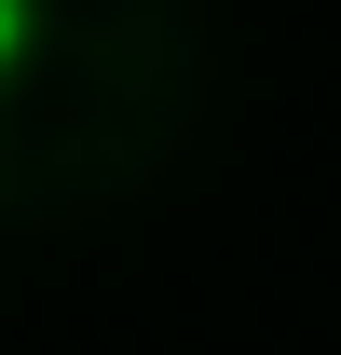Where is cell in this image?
<instances>
[{
    "label": "cell",
    "mask_w": 341,
    "mask_h": 355,
    "mask_svg": "<svg viewBox=\"0 0 341 355\" xmlns=\"http://www.w3.org/2000/svg\"><path fill=\"white\" fill-rule=\"evenodd\" d=\"M28 55H42V0H0V83H14Z\"/></svg>",
    "instance_id": "cell-1"
}]
</instances>
